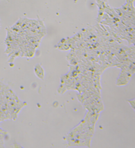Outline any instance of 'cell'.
I'll list each match as a JSON object with an SVG mask.
<instances>
[{
    "label": "cell",
    "instance_id": "cell-1",
    "mask_svg": "<svg viewBox=\"0 0 135 148\" xmlns=\"http://www.w3.org/2000/svg\"><path fill=\"white\" fill-rule=\"evenodd\" d=\"M98 118V113L89 111L85 119L68 134V145L90 147Z\"/></svg>",
    "mask_w": 135,
    "mask_h": 148
},
{
    "label": "cell",
    "instance_id": "cell-2",
    "mask_svg": "<svg viewBox=\"0 0 135 148\" xmlns=\"http://www.w3.org/2000/svg\"><path fill=\"white\" fill-rule=\"evenodd\" d=\"M35 75H37V77H39V78L41 79H44V70H43V68H42V66H41L40 65L37 64L35 65Z\"/></svg>",
    "mask_w": 135,
    "mask_h": 148
}]
</instances>
